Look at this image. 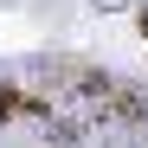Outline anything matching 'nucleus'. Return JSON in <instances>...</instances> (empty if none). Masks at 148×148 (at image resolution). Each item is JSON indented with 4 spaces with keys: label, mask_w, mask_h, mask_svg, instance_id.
I'll list each match as a JSON object with an SVG mask.
<instances>
[{
    "label": "nucleus",
    "mask_w": 148,
    "mask_h": 148,
    "mask_svg": "<svg viewBox=\"0 0 148 148\" xmlns=\"http://www.w3.org/2000/svg\"><path fill=\"white\" fill-rule=\"evenodd\" d=\"M0 116H52L39 97H19L13 84H0Z\"/></svg>",
    "instance_id": "obj_1"
}]
</instances>
